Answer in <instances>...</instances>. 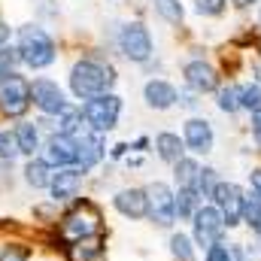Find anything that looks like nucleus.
<instances>
[{"instance_id": "nucleus-7", "label": "nucleus", "mask_w": 261, "mask_h": 261, "mask_svg": "<svg viewBox=\"0 0 261 261\" xmlns=\"http://www.w3.org/2000/svg\"><path fill=\"white\" fill-rule=\"evenodd\" d=\"M146 197H149V219L158 228H170L176 222V195L170 192V186L152 182L146 186Z\"/></svg>"}, {"instance_id": "nucleus-27", "label": "nucleus", "mask_w": 261, "mask_h": 261, "mask_svg": "<svg viewBox=\"0 0 261 261\" xmlns=\"http://www.w3.org/2000/svg\"><path fill=\"white\" fill-rule=\"evenodd\" d=\"M18 64H21V55L15 46H0V82L9 79L12 73H18Z\"/></svg>"}, {"instance_id": "nucleus-35", "label": "nucleus", "mask_w": 261, "mask_h": 261, "mask_svg": "<svg viewBox=\"0 0 261 261\" xmlns=\"http://www.w3.org/2000/svg\"><path fill=\"white\" fill-rule=\"evenodd\" d=\"M203 261H231V246H225V243H213V246L203 252Z\"/></svg>"}, {"instance_id": "nucleus-25", "label": "nucleus", "mask_w": 261, "mask_h": 261, "mask_svg": "<svg viewBox=\"0 0 261 261\" xmlns=\"http://www.w3.org/2000/svg\"><path fill=\"white\" fill-rule=\"evenodd\" d=\"M243 222L249 225V228H258L261 225V197L249 189V192H243Z\"/></svg>"}, {"instance_id": "nucleus-21", "label": "nucleus", "mask_w": 261, "mask_h": 261, "mask_svg": "<svg viewBox=\"0 0 261 261\" xmlns=\"http://www.w3.org/2000/svg\"><path fill=\"white\" fill-rule=\"evenodd\" d=\"M173 173H176V186H179V189H195L197 173H200V164H197L195 158H182V161L173 164Z\"/></svg>"}, {"instance_id": "nucleus-10", "label": "nucleus", "mask_w": 261, "mask_h": 261, "mask_svg": "<svg viewBox=\"0 0 261 261\" xmlns=\"http://www.w3.org/2000/svg\"><path fill=\"white\" fill-rule=\"evenodd\" d=\"M213 206H219V213L225 219V228L240 225L243 222V192H240V186L219 182L216 192H213Z\"/></svg>"}, {"instance_id": "nucleus-31", "label": "nucleus", "mask_w": 261, "mask_h": 261, "mask_svg": "<svg viewBox=\"0 0 261 261\" xmlns=\"http://www.w3.org/2000/svg\"><path fill=\"white\" fill-rule=\"evenodd\" d=\"M216 186H219L216 170H213V167H200V173H197V186H195L197 195H200V197H213Z\"/></svg>"}, {"instance_id": "nucleus-37", "label": "nucleus", "mask_w": 261, "mask_h": 261, "mask_svg": "<svg viewBox=\"0 0 261 261\" xmlns=\"http://www.w3.org/2000/svg\"><path fill=\"white\" fill-rule=\"evenodd\" d=\"M252 137H255V143L261 146V113L252 116Z\"/></svg>"}, {"instance_id": "nucleus-45", "label": "nucleus", "mask_w": 261, "mask_h": 261, "mask_svg": "<svg viewBox=\"0 0 261 261\" xmlns=\"http://www.w3.org/2000/svg\"><path fill=\"white\" fill-rule=\"evenodd\" d=\"M258 24H261V12H258Z\"/></svg>"}, {"instance_id": "nucleus-43", "label": "nucleus", "mask_w": 261, "mask_h": 261, "mask_svg": "<svg viewBox=\"0 0 261 261\" xmlns=\"http://www.w3.org/2000/svg\"><path fill=\"white\" fill-rule=\"evenodd\" d=\"M252 73L258 76V85H261V61H255V64H252Z\"/></svg>"}, {"instance_id": "nucleus-5", "label": "nucleus", "mask_w": 261, "mask_h": 261, "mask_svg": "<svg viewBox=\"0 0 261 261\" xmlns=\"http://www.w3.org/2000/svg\"><path fill=\"white\" fill-rule=\"evenodd\" d=\"M119 52L128 58L130 64H146L152 55H155V43H152V34L143 21H128L119 28Z\"/></svg>"}, {"instance_id": "nucleus-1", "label": "nucleus", "mask_w": 261, "mask_h": 261, "mask_svg": "<svg viewBox=\"0 0 261 261\" xmlns=\"http://www.w3.org/2000/svg\"><path fill=\"white\" fill-rule=\"evenodd\" d=\"M116 85V70L110 64H97L91 58H82L70 67V88L79 100H91L107 94Z\"/></svg>"}, {"instance_id": "nucleus-18", "label": "nucleus", "mask_w": 261, "mask_h": 261, "mask_svg": "<svg viewBox=\"0 0 261 261\" xmlns=\"http://www.w3.org/2000/svg\"><path fill=\"white\" fill-rule=\"evenodd\" d=\"M155 152H158V158H161V161L176 164V161H182V158H186V143L179 140V134L161 130V134L155 137Z\"/></svg>"}, {"instance_id": "nucleus-23", "label": "nucleus", "mask_w": 261, "mask_h": 261, "mask_svg": "<svg viewBox=\"0 0 261 261\" xmlns=\"http://www.w3.org/2000/svg\"><path fill=\"white\" fill-rule=\"evenodd\" d=\"M197 210H200V195L195 189H179L176 192V216L179 219H195Z\"/></svg>"}, {"instance_id": "nucleus-12", "label": "nucleus", "mask_w": 261, "mask_h": 261, "mask_svg": "<svg viewBox=\"0 0 261 261\" xmlns=\"http://www.w3.org/2000/svg\"><path fill=\"white\" fill-rule=\"evenodd\" d=\"M103 155H107V149H103L100 134H94V130H82V134L76 137V167H79L82 173L91 170L94 164H100Z\"/></svg>"}, {"instance_id": "nucleus-28", "label": "nucleus", "mask_w": 261, "mask_h": 261, "mask_svg": "<svg viewBox=\"0 0 261 261\" xmlns=\"http://www.w3.org/2000/svg\"><path fill=\"white\" fill-rule=\"evenodd\" d=\"M240 110H249L252 116L261 113V85L258 82L240 85Z\"/></svg>"}, {"instance_id": "nucleus-29", "label": "nucleus", "mask_w": 261, "mask_h": 261, "mask_svg": "<svg viewBox=\"0 0 261 261\" xmlns=\"http://www.w3.org/2000/svg\"><path fill=\"white\" fill-rule=\"evenodd\" d=\"M219 110L228 113V116L240 110V85H225V88H219Z\"/></svg>"}, {"instance_id": "nucleus-3", "label": "nucleus", "mask_w": 261, "mask_h": 261, "mask_svg": "<svg viewBox=\"0 0 261 261\" xmlns=\"http://www.w3.org/2000/svg\"><path fill=\"white\" fill-rule=\"evenodd\" d=\"M100 231V210L91 200H76L61 219V237L67 243H79Z\"/></svg>"}, {"instance_id": "nucleus-9", "label": "nucleus", "mask_w": 261, "mask_h": 261, "mask_svg": "<svg viewBox=\"0 0 261 261\" xmlns=\"http://www.w3.org/2000/svg\"><path fill=\"white\" fill-rule=\"evenodd\" d=\"M222 234H225V219L219 213V206L206 203L195 213V243L197 246H213V243H222Z\"/></svg>"}, {"instance_id": "nucleus-8", "label": "nucleus", "mask_w": 261, "mask_h": 261, "mask_svg": "<svg viewBox=\"0 0 261 261\" xmlns=\"http://www.w3.org/2000/svg\"><path fill=\"white\" fill-rule=\"evenodd\" d=\"M31 103H37V110L46 113V116H61L70 107L64 91H61V85L52 82V79H46V76H40V79L31 82Z\"/></svg>"}, {"instance_id": "nucleus-38", "label": "nucleus", "mask_w": 261, "mask_h": 261, "mask_svg": "<svg viewBox=\"0 0 261 261\" xmlns=\"http://www.w3.org/2000/svg\"><path fill=\"white\" fill-rule=\"evenodd\" d=\"M249 182H252V192L261 197V170H252L249 173Z\"/></svg>"}, {"instance_id": "nucleus-36", "label": "nucleus", "mask_w": 261, "mask_h": 261, "mask_svg": "<svg viewBox=\"0 0 261 261\" xmlns=\"http://www.w3.org/2000/svg\"><path fill=\"white\" fill-rule=\"evenodd\" d=\"M197 91H192V88H189V91H176V103H182V107H192V110H195L197 107Z\"/></svg>"}, {"instance_id": "nucleus-34", "label": "nucleus", "mask_w": 261, "mask_h": 261, "mask_svg": "<svg viewBox=\"0 0 261 261\" xmlns=\"http://www.w3.org/2000/svg\"><path fill=\"white\" fill-rule=\"evenodd\" d=\"M225 3H228V0H197L195 9L200 15H222V12H225Z\"/></svg>"}, {"instance_id": "nucleus-13", "label": "nucleus", "mask_w": 261, "mask_h": 261, "mask_svg": "<svg viewBox=\"0 0 261 261\" xmlns=\"http://www.w3.org/2000/svg\"><path fill=\"white\" fill-rule=\"evenodd\" d=\"M182 143H186V149H192L195 155L213 152V143H216L213 125H210L206 119H189L186 128H182Z\"/></svg>"}, {"instance_id": "nucleus-26", "label": "nucleus", "mask_w": 261, "mask_h": 261, "mask_svg": "<svg viewBox=\"0 0 261 261\" xmlns=\"http://www.w3.org/2000/svg\"><path fill=\"white\" fill-rule=\"evenodd\" d=\"M155 12L170 24H182V18H186V9L179 0H155Z\"/></svg>"}, {"instance_id": "nucleus-41", "label": "nucleus", "mask_w": 261, "mask_h": 261, "mask_svg": "<svg viewBox=\"0 0 261 261\" xmlns=\"http://www.w3.org/2000/svg\"><path fill=\"white\" fill-rule=\"evenodd\" d=\"M125 152H128V143H119V146H116V149H113V158H122V155H125Z\"/></svg>"}, {"instance_id": "nucleus-2", "label": "nucleus", "mask_w": 261, "mask_h": 261, "mask_svg": "<svg viewBox=\"0 0 261 261\" xmlns=\"http://www.w3.org/2000/svg\"><path fill=\"white\" fill-rule=\"evenodd\" d=\"M15 49H18L21 61L31 67V70H43V67L55 64V55H58L55 40L40 24H21L18 28V46Z\"/></svg>"}, {"instance_id": "nucleus-19", "label": "nucleus", "mask_w": 261, "mask_h": 261, "mask_svg": "<svg viewBox=\"0 0 261 261\" xmlns=\"http://www.w3.org/2000/svg\"><path fill=\"white\" fill-rule=\"evenodd\" d=\"M100 255H103L100 237H85L79 243H70V249H67V261H97Z\"/></svg>"}, {"instance_id": "nucleus-14", "label": "nucleus", "mask_w": 261, "mask_h": 261, "mask_svg": "<svg viewBox=\"0 0 261 261\" xmlns=\"http://www.w3.org/2000/svg\"><path fill=\"white\" fill-rule=\"evenodd\" d=\"M113 206L130 219V222H137V219H146L149 216V197H146V189H122L119 195L113 197Z\"/></svg>"}, {"instance_id": "nucleus-16", "label": "nucleus", "mask_w": 261, "mask_h": 261, "mask_svg": "<svg viewBox=\"0 0 261 261\" xmlns=\"http://www.w3.org/2000/svg\"><path fill=\"white\" fill-rule=\"evenodd\" d=\"M82 170L79 167H61L58 173H52V182H49V192H52V200L61 203V200H70L76 197L79 186H82Z\"/></svg>"}, {"instance_id": "nucleus-44", "label": "nucleus", "mask_w": 261, "mask_h": 261, "mask_svg": "<svg viewBox=\"0 0 261 261\" xmlns=\"http://www.w3.org/2000/svg\"><path fill=\"white\" fill-rule=\"evenodd\" d=\"M255 231H258V237H261V225H258V228H255Z\"/></svg>"}, {"instance_id": "nucleus-22", "label": "nucleus", "mask_w": 261, "mask_h": 261, "mask_svg": "<svg viewBox=\"0 0 261 261\" xmlns=\"http://www.w3.org/2000/svg\"><path fill=\"white\" fill-rule=\"evenodd\" d=\"M15 137H18L21 155H34V152L40 149V128H37L34 122H21V125L15 128Z\"/></svg>"}, {"instance_id": "nucleus-17", "label": "nucleus", "mask_w": 261, "mask_h": 261, "mask_svg": "<svg viewBox=\"0 0 261 261\" xmlns=\"http://www.w3.org/2000/svg\"><path fill=\"white\" fill-rule=\"evenodd\" d=\"M143 97H146V103L152 110L161 113V110H170L176 103V88L170 82H164V79H149L146 88H143Z\"/></svg>"}, {"instance_id": "nucleus-30", "label": "nucleus", "mask_w": 261, "mask_h": 261, "mask_svg": "<svg viewBox=\"0 0 261 261\" xmlns=\"http://www.w3.org/2000/svg\"><path fill=\"white\" fill-rule=\"evenodd\" d=\"M15 155H21L15 130H0V158H3L6 164H12V158H15Z\"/></svg>"}, {"instance_id": "nucleus-40", "label": "nucleus", "mask_w": 261, "mask_h": 261, "mask_svg": "<svg viewBox=\"0 0 261 261\" xmlns=\"http://www.w3.org/2000/svg\"><path fill=\"white\" fill-rule=\"evenodd\" d=\"M6 40H9V28H6V21L0 18V46H3Z\"/></svg>"}, {"instance_id": "nucleus-42", "label": "nucleus", "mask_w": 261, "mask_h": 261, "mask_svg": "<svg viewBox=\"0 0 261 261\" xmlns=\"http://www.w3.org/2000/svg\"><path fill=\"white\" fill-rule=\"evenodd\" d=\"M231 3H234V6H240V9H246V6H252L255 0H231Z\"/></svg>"}, {"instance_id": "nucleus-24", "label": "nucleus", "mask_w": 261, "mask_h": 261, "mask_svg": "<svg viewBox=\"0 0 261 261\" xmlns=\"http://www.w3.org/2000/svg\"><path fill=\"white\" fill-rule=\"evenodd\" d=\"M82 110H76V107H67L64 113L58 116V134H67V137H79L82 134Z\"/></svg>"}, {"instance_id": "nucleus-39", "label": "nucleus", "mask_w": 261, "mask_h": 261, "mask_svg": "<svg viewBox=\"0 0 261 261\" xmlns=\"http://www.w3.org/2000/svg\"><path fill=\"white\" fill-rule=\"evenodd\" d=\"M231 261H249V258H246V252L240 246H231Z\"/></svg>"}, {"instance_id": "nucleus-4", "label": "nucleus", "mask_w": 261, "mask_h": 261, "mask_svg": "<svg viewBox=\"0 0 261 261\" xmlns=\"http://www.w3.org/2000/svg\"><path fill=\"white\" fill-rule=\"evenodd\" d=\"M119 113H122V97L107 91L100 97H91L82 103V119L94 134H107L119 125Z\"/></svg>"}, {"instance_id": "nucleus-15", "label": "nucleus", "mask_w": 261, "mask_h": 261, "mask_svg": "<svg viewBox=\"0 0 261 261\" xmlns=\"http://www.w3.org/2000/svg\"><path fill=\"white\" fill-rule=\"evenodd\" d=\"M182 73H186L189 88H192V91H197V94L219 91V73L206 64V61L195 58V61H189V64H186V70H182Z\"/></svg>"}, {"instance_id": "nucleus-32", "label": "nucleus", "mask_w": 261, "mask_h": 261, "mask_svg": "<svg viewBox=\"0 0 261 261\" xmlns=\"http://www.w3.org/2000/svg\"><path fill=\"white\" fill-rule=\"evenodd\" d=\"M170 252L179 261H195V249H192V240L186 234H173L170 237Z\"/></svg>"}, {"instance_id": "nucleus-33", "label": "nucleus", "mask_w": 261, "mask_h": 261, "mask_svg": "<svg viewBox=\"0 0 261 261\" xmlns=\"http://www.w3.org/2000/svg\"><path fill=\"white\" fill-rule=\"evenodd\" d=\"M0 261H31V249L18 246V243H9L0 249Z\"/></svg>"}, {"instance_id": "nucleus-6", "label": "nucleus", "mask_w": 261, "mask_h": 261, "mask_svg": "<svg viewBox=\"0 0 261 261\" xmlns=\"http://www.w3.org/2000/svg\"><path fill=\"white\" fill-rule=\"evenodd\" d=\"M31 110V82H24L18 73L0 82V113L9 119H18Z\"/></svg>"}, {"instance_id": "nucleus-20", "label": "nucleus", "mask_w": 261, "mask_h": 261, "mask_svg": "<svg viewBox=\"0 0 261 261\" xmlns=\"http://www.w3.org/2000/svg\"><path fill=\"white\" fill-rule=\"evenodd\" d=\"M52 167L43 161V158H31L28 164H24V182L28 186H34V189H49V182H52V173H49Z\"/></svg>"}, {"instance_id": "nucleus-11", "label": "nucleus", "mask_w": 261, "mask_h": 261, "mask_svg": "<svg viewBox=\"0 0 261 261\" xmlns=\"http://www.w3.org/2000/svg\"><path fill=\"white\" fill-rule=\"evenodd\" d=\"M43 161L55 170L61 167H76V137L67 134H52L43 146Z\"/></svg>"}]
</instances>
